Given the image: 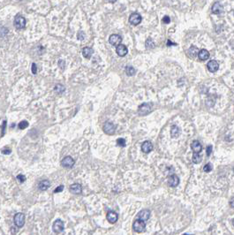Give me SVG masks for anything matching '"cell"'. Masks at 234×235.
Returning a JSON list of instances; mask_svg holds the SVG:
<instances>
[{
	"label": "cell",
	"mask_w": 234,
	"mask_h": 235,
	"mask_svg": "<svg viewBox=\"0 0 234 235\" xmlns=\"http://www.w3.org/2000/svg\"><path fill=\"white\" fill-rule=\"evenodd\" d=\"M188 53H189V55H190L191 57L194 58L196 55H198V53H199V50H198L197 47H195V46H191V47H190V49H189V52H188Z\"/></svg>",
	"instance_id": "cell-23"
},
{
	"label": "cell",
	"mask_w": 234,
	"mask_h": 235,
	"mask_svg": "<svg viewBox=\"0 0 234 235\" xmlns=\"http://www.w3.org/2000/svg\"><path fill=\"white\" fill-rule=\"evenodd\" d=\"M49 186H51V182H49V180H47V179H44V180H42L39 183L38 188L41 191H45V190H47L49 188Z\"/></svg>",
	"instance_id": "cell-18"
},
{
	"label": "cell",
	"mask_w": 234,
	"mask_h": 235,
	"mask_svg": "<svg viewBox=\"0 0 234 235\" xmlns=\"http://www.w3.org/2000/svg\"><path fill=\"white\" fill-rule=\"evenodd\" d=\"M63 189H64V186H63V185H60V186H58V188H55L54 193H55V194H56V193H60V192L63 191Z\"/></svg>",
	"instance_id": "cell-36"
},
{
	"label": "cell",
	"mask_w": 234,
	"mask_h": 235,
	"mask_svg": "<svg viewBox=\"0 0 234 235\" xmlns=\"http://www.w3.org/2000/svg\"><path fill=\"white\" fill-rule=\"evenodd\" d=\"M198 58L202 61L207 60L209 58V52L207 49H200L198 53Z\"/></svg>",
	"instance_id": "cell-19"
},
{
	"label": "cell",
	"mask_w": 234,
	"mask_h": 235,
	"mask_svg": "<svg viewBox=\"0 0 234 235\" xmlns=\"http://www.w3.org/2000/svg\"><path fill=\"white\" fill-rule=\"evenodd\" d=\"M163 21L166 24H168L171 22V19H170V17L169 16H164L163 17Z\"/></svg>",
	"instance_id": "cell-38"
},
{
	"label": "cell",
	"mask_w": 234,
	"mask_h": 235,
	"mask_svg": "<svg viewBox=\"0 0 234 235\" xmlns=\"http://www.w3.org/2000/svg\"><path fill=\"white\" fill-rule=\"evenodd\" d=\"M152 110V104H148V103H144L142 104H141L138 108V113L141 116H145L148 115Z\"/></svg>",
	"instance_id": "cell-1"
},
{
	"label": "cell",
	"mask_w": 234,
	"mask_h": 235,
	"mask_svg": "<svg viewBox=\"0 0 234 235\" xmlns=\"http://www.w3.org/2000/svg\"><path fill=\"white\" fill-rule=\"evenodd\" d=\"M117 144H118L119 147H125L126 145V142L125 141V139H122V138H119L117 140Z\"/></svg>",
	"instance_id": "cell-29"
},
{
	"label": "cell",
	"mask_w": 234,
	"mask_h": 235,
	"mask_svg": "<svg viewBox=\"0 0 234 235\" xmlns=\"http://www.w3.org/2000/svg\"><path fill=\"white\" fill-rule=\"evenodd\" d=\"M77 38L79 39V40H83L85 38V34H84V32H82V31H80L79 33H78V35H77Z\"/></svg>",
	"instance_id": "cell-33"
},
{
	"label": "cell",
	"mask_w": 234,
	"mask_h": 235,
	"mask_svg": "<svg viewBox=\"0 0 234 235\" xmlns=\"http://www.w3.org/2000/svg\"><path fill=\"white\" fill-rule=\"evenodd\" d=\"M219 68V65L217 63V61L215 60H210L209 63H208V69L209 70V72L211 73H215L218 70Z\"/></svg>",
	"instance_id": "cell-14"
},
{
	"label": "cell",
	"mask_w": 234,
	"mask_h": 235,
	"mask_svg": "<svg viewBox=\"0 0 234 235\" xmlns=\"http://www.w3.org/2000/svg\"><path fill=\"white\" fill-rule=\"evenodd\" d=\"M32 73L34 74H37V66H36V64H35V63L32 64Z\"/></svg>",
	"instance_id": "cell-35"
},
{
	"label": "cell",
	"mask_w": 234,
	"mask_h": 235,
	"mask_svg": "<svg viewBox=\"0 0 234 235\" xmlns=\"http://www.w3.org/2000/svg\"><path fill=\"white\" fill-rule=\"evenodd\" d=\"M69 190H70L71 193H73L74 194H80L82 192V187H81L80 184L74 183V184H73V185H71V186H70Z\"/></svg>",
	"instance_id": "cell-12"
},
{
	"label": "cell",
	"mask_w": 234,
	"mask_h": 235,
	"mask_svg": "<svg viewBox=\"0 0 234 235\" xmlns=\"http://www.w3.org/2000/svg\"><path fill=\"white\" fill-rule=\"evenodd\" d=\"M192 160H193V162L194 163V164H199V163H200L202 162V157H200V155H198V154H194V156H193V158H192Z\"/></svg>",
	"instance_id": "cell-27"
},
{
	"label": "cell",
	"mask_w": 234,
	"mask_h": 235,
	"mask_svg": "<svg viewBox=\"0 0 234 235\" xmlns=\"http://www.w3.org/2000/svg\"><path fill=\"white\" fill-rule=\"evenodd\" d=\"M223 11V7L219 2H215L212 6V12L215 14H220Z\"/></svg>",
	"instance_id": "cell-21"
},
{
	"label": "cell",
	"mask_w": 234,
	"mask_h": 235,
	"mask_svg": "<svg viewBox=\"0 0 234 235\" xmlns=\"http://www.w3.org/2000/svg\"><path fill=\"white\" fill-rule=\"evenodd\" d=\"M8 34V29L5 27H0V37H4L5 35Z\"/></svg>",
	"instance_id": "cell-28"
},
{
	"label": "cell",
	"mask_w": 234,
	"mask_h": 235,
	"mask_svg": "<svg viewBox=\"0 0 234 235\" xmlns=\"http://www.w3.org/2000/svg\"><path fill=\"white\" fill-rule=\"evenodd\" d=\"M116 52H117V54L120 57H125L127 52H128V49L126 48V45L124 44H119V46H117V49H116Z\"/></svg>",
	"instance_id": "cell-13"
},
{
	"label": "cell",
	"mask_w": 234,
	"mask_h": 235,
	"mask_svg": "<svg viewBox=\"0 0 234 235\" xmlns=\"http://www.w3.org/2000/svg\"><path fill=\"white\" fill-rule=\"evenodd\" d=\"M149 216H150V211L148 210H142L138 213V215L136 216V219H139V220L145 222V221L148 220Z\"/></svg>",
	"instance_id": "cell-7"
},
{
	"label": "cell",
	"mask_w": 234,
	"mask_h": 235,
	"mask_svg": "<svg viewBox=\"0 0 234 235\" xmlns=\"http://www.w3.org/2000/svg\"><path fill=\"white\" fill-rule=\"evenodd\" d=\"M206 152H207V156H210L211 152H212V146L209 145L207 147V149H206Z\"/></svg>",
	"instance_id": "cell-39"
},
{
	"label": "cell",
	"mask_w": 234,
	"mask_h": 235,
	"mask_svg": "<svg viewBox=\"0 0 234 235\" xmlns=\"http://www.w3.org/2000/svg\"><path fill=\"white\" fill-rule=\"evenodd\" d=\"M14 26L17 29H22L26 26V19L21 15H17L14 19Z\"/></svg>",
	"instance_id": "cell-2"
},
{
	"label": "cell",
	"mask_w": 234,
	"mask_h": 235,
	"mask_svg": "<svg viewBox=\"0 0 234 235\" xmlns=\"http://www.w3.org/2000/svg\"><path fill=\"white\" fill-rule=\"evenodd\" d=\"M14 224L15 225L21 228L25 225V215L23 213H17L14 216Z\"/></svg>",
	"instance_id": "cell-3"
},
{
	"label": "cell",
	"mask_w": 234,
	"mask_h": 235,
	"mask_svg": "<svg viewBox=\"0 0 234 235\" xmlns=\"http://www.w3.org/2000/svg\"><path fill=\"white\" fill-rule=\"evenodd\" d=\"M58 65L60 66V68L63 69V70L65 68V63L64 60H59V61H58Z\"/></svg>",
	"instance_id": "cell-37"
},
{
	"label": "cell",
	"mask_w": 234,
	"mask_h": 235,
	"mask_svg": "<svg viewBox=\"0 0 234 235\" xmlns=\"http://www.w3.org/2000/svg\"><path fill=\"white\" fill-rule=\"evenodd\" d=\"M203 170L205 172H209L212 171V164H207L204 167H203Z\"/></svg>",
	"instance_id": "cell-31"
},
{
	"label": "cell",
	"mask_w": 234,
	"mask_h": 235,
	"mask_svg": "<svg viewBox=\"0 0 234 235\" xmlns=\"http://www.w3.org/2000/svg\"><path fill=\"white\" fill-rule=\"evenodd\" d=\"M168 183H169V185L171 187L175 188V187L178 186V183H179V179L176 175H171L169 177V179H168Z\"/></svg>",
	"instance_id": "cell-16"
},
{
	"label": "cell",
	"mask_w": 234,
	"mask_h": 235,
	"mask_svg": "<svg viewBox=\"0 0 234 235\" xmlns=\"http://www.w3.org/2000/svg\"><path fill=\"white\" fill-rule=\"evenodd\" d=\"M146 48L147 49H154L155 48V43L151 38H148L146 41Z\"/></svg>",
	"instance_id": "cell-25"
},
{
	"label": "cell",
	"mask_w": 234,
	"mask_h": 235,
	"mask_svg": "<svg viewBox=\"0 0 234 235\" xmlns=\"http://www.w3.org/2000/svg\"><path fill=\"white\" fill-rule=\"evenodd\" d=\"M52 230L55 233H60L64 230V223L60 219H57L52 225Z\"/></svg>",
	"instance_id": "cell-6"
},
{
	"label": "cell",
	"mask_w": 234,
	"mask_h": 235,
	"mask_svg": "<svg viewBox=\"0 0 234 235\" xmlns=\"http://www.w3.org/2000/svg\"><path fill=\"white\" fill-rule=\"evenodd\" d=\"M167 45L170 46V45H176V44L173 43H171V41H168V43H167Z\"/></svg>",
	"instance_id": "cell-42"
},
{
	"label": "cell",
	"mask_w": 234,
	"mask_h": 235,
	"mask_svg": "<svg viewBox=\"0 0 234 235\" xmlns=\"http://www.w3.org/2000/svg\"><path fill=\"white\" fill-rule=\"evenodd\" d=\"M27 126H28V123L26 120H23V121L19 123V128L20 129H25V128H27Z\"/></svg>",
	"instance_id": "cell-30"
},
{
	"label": "cell",
	"mask_w": 234,
	"mask_h": 235,
	"mask_svg": "<svg viewBox=\"0 0 234 235\" xmlns=\"http://www.w3.org/2000/svg\"><path fill=\"white\" fill-rule=\"evenodd\" d=\"M126 73L128 76H132L134 75L136 73V70L133 68L132 66H126Z\"/></svg>",
	"instance_id": "cell-24"
},
{
	"label": "cell",
	"mask_w": 234,
	"mask_h": 235,
	"mask_svg": "<svg viewBox=\"0 0 234 235\" xmlns=\"http://www.w3.org/2000/svg\"><path fill=\"white\" fill-rule=\"evenodd\" d=\"M74 160L71 157H65L62 161H61V165L65 167V168H72L74 165Z\"/></svg>",
	"instance_id": "cell-10"
},
{
	"label": "cell",
	"mask_w": 234,
	"mask_h": 235,
	"mask_svg": "<svg viewBox=\"0 0 234 235\" xmlns=\"http://www.w3.org/2000/svg\"><path fill=\"white\" fill-rule=\"evenodd\" d=\"M191 148H192L194 152H195L196 154L199 153V152H200V151H202V144H200L198 141H194L192 142V144H191Z\"/></svg>",
	"instance_id": "cell-17"
},
{
	"label": "cell",
	"mask_w": 234,
	"mask_h": 235,
	"mask_svg": "<svg viewBox=\"0 0 234 235\" xmlns=\"http://www.w3.org/2000/svg\"><path fill=\"white\" fill-rule=\"evenodd\" d=\"M233 225H234V220H233Z\"/></svg>",
	"instance_id": "cell-43"
},
{
	"label": "cell",
	"mask_w": 234,
	"mask_h": 235,
	"mask_svg": "<svg viewBox=\"0 0 234 235\" xmlns=\"http://www.w3.org/2000/svg\"><path fill=\"white\" fill-rule=\"evenodd\" d=\"M132 228H133V230H134V232H142L145 231L146 224H145L144 221L136 219L132 224Z\"/></svg>",
	"instance_id": "cell-4"
},
{
	"label": "cell",
	"mask_w": 234,
	"mask_h": 235,
	"mask_svg": "<svg viewBox=\"0 0 234 235\" xmlns=\"http://www.w3.org/2000/svg\"><path fill=\"white\" fill-rule=\"evenodd\" d=\"M109 42L113 46H119V44H121L122 37L119 35H111L109 38Z\"/></svg>",
	"instance_id": "cell-8"
},
{
	"label": "cell",
	"mask_w": 234,
	"mask_h": 235,
	"mask_svg": "<svg viewBox=\"0 0 234 235\" xmlns=\"http://www.w3.org/2000/svg\"><path fill=\"white\" fill-rule=\"evenodd\" d=\"M17 179H18L21 183H23V182L26 181V177H25L24 175H22V174H19V175L17 176Z\"/></svg>",
	"instance_id": "cell-34"
},
{
	"label": "cell",
	"mask_w": 234,
	"mask_h": 235,
	"mask_svg": "<svg viewBox=\"0 0 234 235\" xmlns=\"http://www.w3.org/2000/svg\"><path fill=\"white\" fill-rule=\"evenodd\" d=\"M104 131L105 133L111 135V134H113L116 131V126L114 124H112L110 122H106L104 126Z\"/></svg>",
	"instance_id": "cell-9"
},
{
	"label": "cell",
	"mask_w": 234,
	"mask_h": 235,
	"mask_svg": "<svg viewBox=\"0 0 234 235\" xmlns=\"http://www.w3.org/2000/svg\"><path fill=\"white\" fill-rule=\"evenodd\" d=\"M233 171H234V169H233Z\"/></svg>",
	"instance_id": "cell-44"
},
{
	"label": "cell",
	"mask_w": 234,
	"mask_h": 235,
	"mask_svg": "<svg viewBox=\"0 0 234 235\" xmlns=\"http://www.w3.org/2000/svg\"><path fill=\"white\" fill-rule=\"evenodd\" d=\"M54 90L57 92V93H63L65 90V88L63 86V85H61V84H57V85L55 86V88H54Z\"/></svg>",
	"instance_id": "cell-26"
},
{
	"label": "cell",
	"mask_w": 234,
	"mask_h": 235,
	"mask_svg": "<svg viewBox=\"0 0 234 235\" xmlns=\"http://www.w3.org/2000/svg\"><path fill=\"white\" fill-rule=\"evenodd\" d=\"M153 149V144L149 141H146L141 145V150L144 153H149Z\"/></svg>",
	"instance_id": "cell-15"
},
{
	"label": "cell",
	"mask_w": 234,
	"mask_h": 235,
	"mask_svg": "<svg viewBox=\"0 0 234 235\" xmlns=\"http://www.w3.org/2000/svg\"><path fill=\"white\" fill-rule=\"evenodd\" d=\"M1 152L4 154V155H10L11 154V152H12V150H11V148H3L2 150H1Z\"/></svg>",
	"instance_id": "cell-32"
},
{
	"label": "cell",
	"mask_w": 234,
	"mask_h": 235,
	"mask_svg": "<svg viewBox=\"0 0 234 235\" xmlns=\"http://www.w3.org/2000/svg\"><path fill=\"white\" fill-rule=\"evenodd\" d=\"M5 124H6V121H4V123H3V131H2V135H4V133H5Z\"/></svg>",
	"instance_id": "cell-41"
},
{
	"label": "cell",
	"mask_w": 234,
	"mask_h": 235,
	"mask_svg": "<svg viewBox=\"0 0 234 235\" xmlns=\"http://www.w3.org/2000/svg\"><path fill=\"white\" fill-rule=\"evenodd\" d=\"M93 53H94L93 49H91L89 47H84L82 49V55L86 58H90L91 56L93 55Z\"/></svg>",
	"instance_id": "cell-20"
},
{
	"label": "cell",
	"mask_w": 234,
	"mask_h": 235,
	"mask_svg": "<svg viewBox=\"0 0 234 235\" xmlns=\"http://www.w3.org/2000/svg\"><path fill=\"white\" fill-rule=\"evenodd\" d=\"M107 220L110 223V224H115L119 219V215L117 214L115 211H108L107 216H106Z\"/></svg>",
	"instance_id": "cell-11"
},
{
	"label": "cell",
	"mask_w": 234,
	"mask_h": 235,
	"mask_svg": "<svg viewBox=\"0 0 234 235\" xmlns=\"http://www.w3.org/2000/svg\"><path fill=\"white\" fill-rule=\"evenodd\" d=\"M230 206H231V208L234 209V197H232V198L230 200Z\"/></svg>",
	"instance_id": "cell-40"
},
{
	"label": "cell",
	"mask_w": 234,
	"mask_h": 235,
	"mask_svg": "<svg viewBox=\"0 0 234 235\" xmlns=\"http://www.w3.org/2000/svg\"><path fill=\"white\" fill-rule=\"evenodd\" d=\"M171 134L172 138H176L178 136H179L180 134V129L178 128V126H172V129H171Z\"/></svg>",
	"instance_id": "cell-22"
},
{
	"label": "cell",
	"mask_w": 234,
	"mask_h": 235,
	"mask_svg": "<svg viewBox=\"0 0 234 235\" xmlns=\"http://www.w3.org/2000/svg\"><path fill=\"white\" fill-rule=\"evenodd\" d=\"M129 22L132 24V25H138L141 22V16L139 14V13H132L129 17Z\"/></svg>",
	"instance_id": "cell-5"
}]
</instances>
